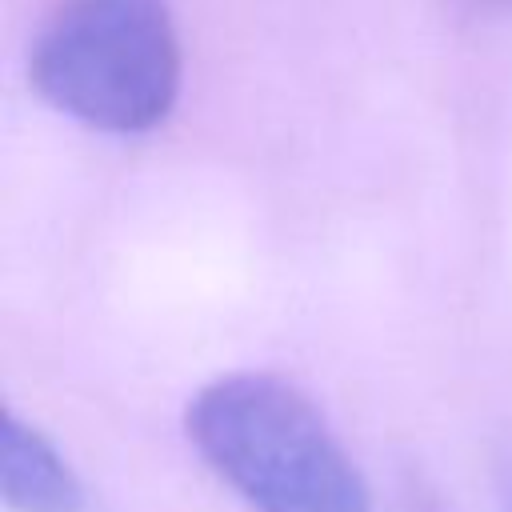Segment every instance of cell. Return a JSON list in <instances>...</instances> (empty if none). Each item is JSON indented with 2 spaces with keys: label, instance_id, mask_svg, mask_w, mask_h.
<instances>
[{
  "label": "cell",
  "instance_id": "obj_1",
  "mask_svg": "<svg viewBox=\"0 0 512 512\" xmlns=\"http://www.w3.org/2000/svg\"><path fill=\"white\" fill-rule=\"evenodd\" d=\"M184 432L248 512H372V492L324 412L284 376L224 372L192 392Z\"/></svg>",
  "mask_w": 512,
  "mask_h": 512
},
{
  "label": "cell",
  "instance_id": "obj_2",
  "mask_svg": "<svg viewBox=\"0 0 512 512\" xmlns=\"http://www.w3.org/2000/svg\"><path fill=\"white\" fill-rule=\"evenodd\" d=\"M28 80L48 108L92 132L160 128L184 80L168 0H60L32 40Z\"/></svg>",
  "mask_w": 512,
  "mask_h": 512
},
{
  "label": "cell",
  "instance_id": "obj_3",
  "mask_svg": "<svg viewBox=\"0 0 512 512\" xmlns=\"http://www.w3.org/2000/svg\"><path fill=\"white\" fill-rule=\"evenodd\" d=\"M0 500L12 512L84 508V484L68 456L16 408L0 412Z\"/></svg>",
  "mask_w": 512,
  "mask_h": 512
},
{
  "label": "cell",
  "instance_id": "obj_4",
  "mask_svg": "<svg viewBox=\"0 0 512 512\" xmlns=\"http://www.w3.org/2000/svg\"><path fill=\"white\" fill-rule=\"evenodd\" d=\"M496 496H500V508L512 512V448H508L504 460L496 464Z\"/></svg>",
  "mask_w": 512,
  "mask_h": 512
}]
</instances>
